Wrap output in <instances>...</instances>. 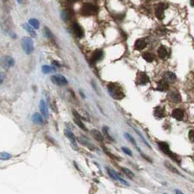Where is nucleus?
<instances>
[{
  "mask_svg": "<svg viewBox=\"0 0 194 194\" xmlns=\"http://www.w3.org/2000/svg\"><path fill=\"white\" fill-rule=\"evenodd\" d=\"M109 94L115 100H122L125 97L123 88L118 84L110 83L107 86Z\"/></svg>",
  "mask_w": 194,
  "mask_h": 194,
  "instance_id": "f257e3e1",
  "label": "nucleus"
},
{
  "mask_svg": "<svg viewBox=\"0 0 194 194\" xmlns=\"http://www.w3.org/2000/svg\"><path fill=\"white\" fill-rule=\"evenodd\" d=\"M158 145L160 150H161L164 154L168 155L169 157H170L172 159H173L174 161L177 162V163H180V159L178 158L177 155L170 150L169 146V145L167 144L166 143H165V142H158Z\"/></svg>",
  "mask_w": 194,
  "mask_h": 194,
  "instance_id": "f03ea898",
  "label": "nucleus"
},
{
  "mask_svg": "<svg viewBox=\"0 0 194 194\" xmlns=\"http://www.w3.org/2000/svg\"><path fill=\"white\" fill-rule=\"evenodd\" d=\"M97 12H98V8L90 3L84 4L80 9V14L83 16H93V15L96 14Z\"/></svg>",
  "mask_w": 194,
  "mask_h": 194,
  "instance_id": "7ed1b4c3",
  "label": "nucleus"
},
{
  "mask_svg": "<svg viewBox=\"0 0 194 194\" xmlns=\"http://www.w3.org/2000/svg\"><path fill=\"white\" fill-rule=\"evenodd\" d=\"M21 45L26 54H30L34 51V43L31 38L23 37L21 40Z\"/></svg>",
  "mask_w": 194,
  "mask_h": 194,
  "instance_id": "20e7f679",
  "label": "nucleus"
},
{
  "mask_svg": "<svg viewBox=\"0 0 194 194\" xmlns=\"http://www.w3.org/2000/svg\"><path fill=\"white\" fill-rule=\"evenodd\" d=\"M51 80L52 82L56 85H58V86H64V85L67 84L68 83L66 78L61 74L53 75L51 76Z\"/></svg>",
  "mask_w": 194,
  "mask_h": 194,
  "instance_id": "39448f33",
  "label": "nucleus"
},
{
  "mask_svg": "<svg viewBox=\"0 0 194 194\" xmlns=\"http://www.w3.org/2000/svg\"><path fill=\"white\" fill-rule=\"evenodd\" d=\"M107 171L108 175H110V178H113V180H116V181H120L122 184L126 185V186H129V184L127 183V182L124 180V179L122 178L121 177H120V175H118V174L117 173V172H115L114 170H113V169L108 168V167H107Z\"/></svg>",
  "mask_w": 194,
  "mask_h": 194,
  "instance_id": "423d86ee",
  "label": "nucleus"
},
{
  "mask_svg": "<svg viewBox=\"0 0 194 194\" xmlns=\"http://www.w3.org/2000/svg\"><path fill=\"white\" fill-rule=\"evenodd\" d=\"M72 113H73V115H74V117H75L74 118L75 123L76 124L78 125V126L79 127L81 130H84V131H87V128H86V125L84 124V123H83V121H82V119H81V118H82V116H80L79 113H78V111H75V110H73Z\"/></svg>",
  "mask_w": 194,
  "mask_h": 194,
  "instance_id": "0eeeda50",
  "label": "nucleus"
},
{
  "mask_svg": "<svg viewBox=\"0 0 194 194\" xmlns=\"http://www.w3.org/2000/svg\"><path fill=\"white\" fill-rule=\"evenodd\" d=\"M167 7L163 3H160L155 7V16L159 20H163L164 18V10Z\"/></svg>",
  "mask_w": 194,
  "mask_h": 194,
  "instance_id": "6e6552de",
  "label": "nucleus"
},
{
  "mask_svg": "<svg viewBox=\"0 0 194 194\" xmlns=\"http://www.w3.org/2000/svg\"><path fill=\"white\" fill-rule=\"evenodd\" d=\"M168 99L169 101L175 103H180L182 100L181 95H180V93H179L177 91H176V90H173V91L170 92V93H169Z\"/></svg>",
  "mask_w": 194,
  "mask_h": 194,
  "instance_id": "1a4fd4ad",
  "label": "nucleus"
},
{
  "mask_svg": "<svg viewBox=\"0 0 194 194\" xmlns=\"http://www.w3.org/2000/svg\"><path fill=\"white\" fill-rule=\"evenodd\" d=\"M150 81L148 75L144 72H140L137 74V82L140 85H145Z\"/></svg>",
  "mask_w": 194,
  "mask_h": 194,
  "instance_id": "9d476101",
  "label": "nucleus"
},
{
  "mask_svg": "<svg viewBox=\"0 0 194 194\" xmlns=\"http://www.w3.org/2000/svg\"><path fill=\"white\" fill-rule=\"evenodd\" d=\"M63 133H64V135H66V138H67L69 140H70L72 145L73 146L75 147V149L78 150V145H77L76 138H75V136L74 133H73L70 130H68V129H66V130H64Z\"/></svg>",
  "mask_w": 194,
  "mask_h": 194,
  "instance_id": "9b49d317",
  "label": "nucleus"
},
{
  "mask_svg": "<svg viewBox=\"0 0 194 194\" xmlns=\"http://www.w3.org/2000/svg\"><path fill=\"white\" fill-rule=\"evenodd\" d=\"M74 16V12L70 9H65L61 13V18L63 21H67L71 20Z\"/></svg>",
  "mask_w": 194,
  "mask_h": 194,
  "instance_id": "f8f14e48",
  "label": "nucleus"
},
{
  "mask_svg": "<svg viewBox=\"0 0 194 194\" xmlns=\"http://www.w3.org/2000/svg\"><path fill=\"white\" fill-rule=\"evenodd\" d=\"M78 142L79 143H80L81 145H84V146L87 147L89 150H95V147L94 145L92 144L91 143H90L86 138H85L84 137H78Z\"/></svg>",
  "mask_w": 194,
  "mask_h": 194,
  "instance_id": "ddd939ff",
  "label": "nucleus"
},
{
  "mask_svg": "<svg viewBox=\"0 0 194 194\" xmlns=\"http://www.w3.org/2000/svg\"><path fill=\"white\" fill-rule=\"evenodd\" d=\"M103 58V52L100 50H97L94 53H93L91 56V63L92 64H95L96 62L101 59Z\"/></svg>",
  "mask_w": 194,
  "mask_h": 194,
  "instance_id": "4468645a",
  "label": "nucleus"
},
{
  "mask_svg": "<svg viewBox=\"0 0 194 194\" xmlns=\"http://www.w3.org/2000/svg\"><path fill=\"white\" fill-rule=\"evenodd\" d=\"M72 30L74 31L75 34L78 37L82 38L84 35V32H83V30L81 26L78 24V23H74L72 25Z\"/></svg>",
  "mask_w": 194,
  "mask_h": 194,
  "instance_id": "2eb2a0df",
  "label": "nucleus"
},
{
  "mask_svg": "<svg viewBox=\"0 0 194 194\" xmlns=\"http://www.w3.org/2000/svg\"><path fill=\"white\" fill-rule=\"evenodd\" d=\"M40 111H41L42 114H43V116L46 118H48V116H49V113H48V106H47L46 102H45L44 100H40Z\"/></svg>",
  "mask_w": 194,
  "mask_h": 194,
  "instance_id": "dca6fc26",
  "label": "nucleus"
},
{
  "mask_svg": "<svg viewBox=\"0 0 194 194\" xmlns=\"http://www.w3.org/2000/svg\"><path fill=\"white\" fill-rule=\"evenodd\" d=\"M169 82L166 81L164 78L160 80V81H158V85H157V90L161 92L166 91V90H169Z\"/></svg>",
  "mask_w": 194,
  "mask_h": 194,
  "instance_id": "f3484780",
  "label": "nucleus"
},
{
  "mask_svg": "<svg viewBox=\"0 0 194 194\" xmlns=\"http://www.w3.org/2000/svg\"><path fill=\"white\" fill-rule=\"evenodd\" d=\"M14 63V60L10 58V57H4V58H3L1 59V64H2V66L4 68H10V67L13 66Z\"/></svg>",
  "mask_w": 194,
  "mask_h": 194,
  "instance_id": "a211bd4d",
  "label": "nucleus"
},
{
  "mask_svg": "<svg viewBox=\"0 0 194 194\" xmlns=\"http://www.w3.org/2000/svg\"><path fill=\"white\" fill-rule=\"evenodd\" d=\"M147 44H148V42L145 39H139L135 42L134 47L137 50H142L146 47Z\"/></svg>",
  "mask_w": 194,
  "mask_h": 194,
  "instance_id": "6ab92c4d",
  "label": "nucleus"
},
{
  "mask_svg": "<svg viewBox=\"0 0 194 194\" xmlns=\"http://www.w3.org/2000/svg\"><path fill=\"white\" fill-rule=\"evenodd\" d=\"M172 116L175 119L178 120V121H181V120H183L184 116V112L183 109H181V108H177V109L174 110L172 113Z\"/></svg>",
  "mask_w": 194,
  "mask_h": 194,
  "instance_id": "aec40b11",
  "label": "nucleus"
},
{
  "mask_svg": "<svg viewBox=\"0 0 194 194\" xmlns=\"http://www.w3.org/2000/svg\"><path fill=\"white\" fill-rule=\"evenodd\" d=\"M154 116L156 118H161L166 116L165 109L160 106H158L154 109Z\"/></svg>",
  "mask_w": 194,
  "mask_h": 194,
  "instance_id": "412c9836",
  "label": "nucleus"
},
{
  "mask_svg": "<svg viewBox=\"0 0 194 194\" xmlns=\"http://www.w3.org/2000/svg\"><path fill=\"white\" fill-rule=\"evenodd\" d=\"M163 78H164L166 81H168L169 83H173L176 81L177 77L176 75L174 73L170 72V71H167V72H166L164 74H163Z\"/></svg>",
  "mask_w": 194,
  "mask_h": 194,
  "instance_id": "4be33fe9",
  "label": "nucleus"
},
{
  "mask_svg": "<svg viewBox=\"0 0 194 194\" xmlns=\"http://www.w3.org/2000/svg\"><path fill=\"white\" fill-rule=\"evenodd\" d=\"M158 57L161 59H165L166 58H167V56H169L168 50L164 46H160L158 50Z\"/></svg>",
  "mask_w": 194,
  "mask_h": 194,
  "instance_id": "5701e85b",
  "label": "nucleus"
},
{
  "mask_svg": "<svg viewBox=\"0 0 194 194\" xmlns=\"http://www.w3.org/2000/svg\"><path fill=\"white\" fill-rule=\"evenodd\" d=\"M91 134L92 136L94 138L95 140H96L97 141L102 142L104 141V136L103 135L100 133L98 130H92L91 131Z\"/></svg>",
  "mask_w": 194,
  "mask_h": 194,
  "instance_id": "b1692460",
  "label": "nucleus"
},
{
  "mask_svg": "<svg viewBox=\"0 0 194 194\" xmlns=\"http://www.w3.org/2000/svg\"><path fill=\"white\" fill-rule=\"evenodd\" d=\"M124 136H125V137H126V138L127 139V140H129V141H130V142H131V143H132V144H133L134 145H135V146H136V148H137V150H138V151H139V152H140V153H141V155H143V157H145V155H143V152H142V151H141V150H140V148H139V147H138V145H137V143H136V140H134V138H133V137H132V136H131V135H130V134H128V133H125V134H124Z\"/></svg>",
  "mask_w": 194,
  "mask_h": 194,
  "instance_id": "393cba45",
  "label": "nucleus"
},
{
  "mask_svg": "<svg viewBox=\"0 0 194 194\" xmlns=\"http://www.w3.org/2000/svg\"><path fill=\"white\" fill-rule=\"evenodd\" d=\"M143 58H144L145 61H146L147 62H149V63H151L154 61L155 59V56L152 53H149V52H146L143 55Z\"/></svg>",
  "mask_w": 194,
  "mask_h": 194,
  "instance_id": "a878e982",
  "label": "nucleus"
},
{
  "mask_svg": "<svg viewBox=\"0 0 194 194\" xmlns=\"http://www.w3.org/2000/svg\"><path fill=\"white\" fill-rule=\"evenodd\" d=\"M32 121L35 124H43V119L42 118L41 115L38 113H35L33 114L32 116Z\"/></svg>",
  "mask_w": 194,
  "mask_h": 194,
  "instance_id": "bb28decb",
  "label": "nucleus"
},
{
  "mask_svg": "<svg viewBox=\"0 0 194 194\" xmlns=\"http://www.w3.org/2000/svg\"><path fill=\"white\" fill-rule=\"evenodd\" d=\"M23 27L28 33H29L30 34H31V36H32V37H35V36H36V33H35L34 30L33 29L32 27H31V26H29V24H27V23H24V24L23 25Z\"/></svg>",
  "mask_w": 194,
  "mask_h": 194,
  "instance_id": "cd10ccee",
  "label": "nucleus"
},
{
  "mask_svg": "<svg viewBox=\"0 0 194 194\" xmlns=\"http://www.w3.org/2000/svg\"><path fill=\"white\" fill-rule=\"evenodd\" d=\"M42 71L43 72L45 73V74H48V73L54 72L56 71L55 68H53V67L48 66H43V68H42Z\"/></svg>",
  "mask_w": 194,
  "mask_h": 194,
  "instance_id": "c85d7f7f",
  "label": "nucleus"
},
{
  "mask_svg": "<svg viewBox=\"0 0 194 194\" xmlns=\"http://www.w3.org/2000/svg\"><path fill=\"white\" fill-rule=\"evenodd\" d=\"M29 23L33 28H35V29H38V28H40L39 21L37 19H35V18H31V19H29Z\"/></svg>",
  "mask_w": 194,
  "mask_h": 194,
  "instance_id": "c756f323",
  "label": "nucleus"
},
{
  "mask_svg": "<svg viewBox=\"0 0 194 194\" xmlns=\"http://www.w3.org/2000/svg\"><path fill=\"white\" fill-rule=\"evenodd\" d=\"M122 171L124 172L125 175H126V176L128 177V178H129L130 179H132L134 177V174L131 170H128V169L123 167V168H122Z\"/></svg>",
  "mask_w": 194,
  "mask_h": 194,
  "instance_id": "7c9ffc66",
  "label": "nucleus"
},
{
  "mask_svg": "<svg viewBox=\"0 0 194 194\" xmlns=\"http://www.w3.org/2000/svg\"><path fill=\"white\" fill-rule=\"evenodd\" d=\"M44 33L45 35H46V36H47L48 38H50V39H53V38L54 37V36H53V34L51 31V30H50L48 27L44 28Z\"/></svg>",
  "mask_w": 194,
  "mask_h": 194,
  "instance_id": "2f4dec72",
  "label": "nucleus"
},
{
  "mask_svg": "<svg viewBox=\"0 0 194 194\" xmlns=\"http://www.w3.org/2000/svg\"><path fill=\"white\" fill-rule=\"evenodd\" d=\"M10 158H12V155L8 153L2 152V153H1V154H0V158H1V160H8Z\"/></svg>",
  "mask_w": 194,
  "mask_h": 194,
  "instance_id": "473e14b6",
  "label": "nucleus"
},
{
  "mask_svg": "<svg viewBox=\"0 0 194 194\" xmlns=\"http://www.w3.org/2000/svg\"><path fill=\"white\" fill-rule=\"evenodd\" d=\"M104 151L105 153H106L107 154L109 155V156L110 157V158H113V159H114V160H118V157L115 156V155H113V154H112V153H110V152L107 151V150L106 148H105V147H104Z\"/></svg>",
  "mask_w": 194,
  "mask_h": 194,
  "instance_id": "72a5a7b5",
  "label": "nucleus"
},
{
  "mask_svg": "<svg viewBox=\"0 0 194 194\" xmlns=\"http://www.w3.org/2000/svg\"><path fill=\"white\" fill-rule=\"evenodd\" d=\"M121 149H122V150H123V152H124L125 153H126V155H130V156H131V155H132L131 150H130V149H128V148H126V147H122Z\"/></svg>",
  "mask_w": 194,
  "mask_h": 194,
  "instance_id": "f704fd0d",
  "label": "nucleus"
},
{
  "mask_svg": "<svg viewBox=\"0 0 194 194\" xmlns=\"http://www.w3.org/2000/svg\"><path fill=\"white\" fill-rule=\"evenodd\" d=\"M165 164H166V166L168 167V168L169 169V170H171L172 172H175V173L179 174V172H178V171H177V170H176V169H175V167H173L172 166H171V164H169L168 162H166Z\"/></svg>",
  "mask_w": 194,
  "mask_h": 194,
  "instance_id": "c9c22d12",
  "label": "nucleus"
},
{
  "mask_svg": "<svg viewBox=\"0 0 194 194\" xmlns=\"http://www.w3.org/2000/svg\"><path fill=\"white\" fill-rule=\"evenodd\" d=\"M188 137L189 139H190L193 143H194V130H190V132H189L188 133Z\"/></svg>",
  "mask_w": 194,
  "mask_h": 194,
  "instance_id": "e433bc0d",
  "label": "nucleus"
},
{
  "mask_svg": "<svg viewBox=\"0 0 194 194\" xmlns=\"http://www.w3.org/2000/svg\"><path fill=\"white\" fill-rule=\"evenodd\" d=\"M135 131H136V133H137V134H138V135H140V138H142V140H143V141H144V143H145V144H146L147 145H148V147H150V145H149V144H148V143H147V142H146V141H145V138H143V135H141V134H140V132H138V131H137V130H135Z\"/></svg>",
  "mask_w": 194,
  "mask_h": 194,
  "instance_id": "4c0bfd02",
  "label": "nucleus"
},
{
  "mask_svg": "<svg viewBox=\"0 0 194 194\" xmlns=\"http://www.w3.org/2000/svg\"><path fill=\"white\" fill-rule=\"evenodd\" d=\"M53 64L56 65V66H58V67L61 66V65L59 64V63H58V62H56V61H53Z\"/></svg>",
  "mask_w": 194,
  "mask_h": 194,
  "instance_id": "58836bf2",
  "label": "nucleus"
},
{
  "mask_svg": "<svg viewBox=\"0 0 194 194\" xmlns=\"http://www.w3.org/2000/svg\"><path fill=\"white\" fill-rule=\"evenodd\" d=\"M0 75H1V83H2L3 82V80H4V75H3V73H0Z\"/></svg>",
  "mask_w": 194,
  "mask_h": 194,
  "instance_id": "ea45409f",
  "label": "nucleus"
},
{
  "mask_svg": "<svg viewBox=\"0 0 194 194\" xmlns=\"http://www.w3.org/2000/svg\"><path fill=\"white\" fill-rule=\"evenodd\" d=\"M190 5L194 7V0H190Z\"/></svg>",
  "mask_w": 194,
  "mask_h": 194,
  "instance_id": "a19ab883",
  "label": "nucleus"
},
{
  "mask_svg": "<svg viewBox=\"0 0 194 194\" xmlns=\"http://www.w3.org/2000/svg\"><path fill=\"white\" fill-rule=\"evenodd\" d=\"M176 194H184V193H182V192H180V190H176Z\"/></svg>",
  "mask_w": 194,
  "mask_h": 194,
  "instance_id": "79ce46f5",
  "label": "nucleus"
},
{
  "mask_svg": "<svg viewBox=\"0 0 194 194\" xmlns=\"http://www.w3.org/2000/svg\"><path fill=\"white\" fill-rule=\"evenodd\" d=\"M69 1H78V0H69Z\"/></svg>",
  "mask_w": 194,
  "mask_h": 194,
  "instance_id": "37998d69",
  "label": "nucleus"
},
{
  "mask_svg": "<svg viewBox=\"0 0 194 194\" xmlns=\"http://www.w3.org/2000/svg\"><path fill=\"white\" fill-rule=\"evenodd\" d=\"M17 1H18V2H19V3H21V1H22V0H17Z\"/></svg>",
  "mask_w": 194,
  "mask_h": 194,
  "instance_id": "c03bdc74",
  "label": "nucleus"
},
{
  "mask_svg": "<svg viewBox=\"0 0 194 194\" xmlns=\"http://www.w3.org/2000/svg\"><path fill=\"white\" fill-rule=\"evenodd\" d=\"M163 194H166V193H163Z\"/></svg>",
  "mask_w": 194,
  "mask_h": 194,
  "instance_id": "a18cd8bd",
  "label": "nucleus"
}]
</instances>
